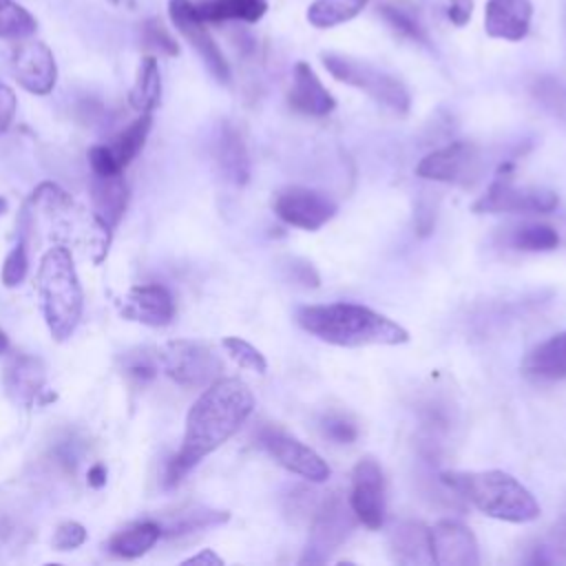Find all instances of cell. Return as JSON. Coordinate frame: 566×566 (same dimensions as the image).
Segmentation results:
<instances>
[{"label":"cell","instance_id":"obj_43","mask_svg":"<svg viewBox=\"0 0 566 566\" xmlns=\"http://www.w3.org/2000/svg\"><path fill=\"white\" fill-rule=\"evenodd\" d=\"M292 279L301 285H305V287H318V283H321L312 263H305V261H294L292 263Z\"/></svg>","mask_w":566,"mask_h":566},{"label":"cell","instance_id":"obj_23","mask_svg":"<svg viewBox=\"0 0 566 566\" xmlns=\"http://www.w3.org/2000/svg\"><path fill=\"white\" fill-rule=\"evenodd\" d=\"M396 562L402 564H433L431 531L422 522H400L389 537Z\"/></svg>","mask_w":566,"mask_h":566},{"label":"cell","instance_id":"obj_47","mask_svg":"<svg viewBox=\"0 0 566 566\" xmlns=\"http://www.w3.org/2000/svg\"><path fill=\"white\" fill-rule=\"evenodd\" d=\"M9 347H11V343H9V336L0 329V356H4L7 352H9Z\"/></svg>","mask_w":566,"mask_h":566},{"label":"cell","instance_id":"obj_15","mask_svg":"<svg viewBox=\"0 0 566 566\" xmlns=\"http://www.w3.org/2000/svg\"><path fill=\"white\" fill-rule=\"evenodd\" d=\"M11 73L31 95H49L57 84V62L53 51L38 40L22 42L13 49Z\"/></svg>","mask_w":566,"mask_h":566},{"label":"cell","instance_id":"obj_12","mask_svg":"<svg viewBox=\"0 0 566 566\" xmlns=\"http://www.w3.org/2000/svg\"><path fill=\"white\" fill-rule=\"evenodd\" d=\"M338 206L332 197L321 190L292 186L281 190L274 197V212L281 221L301 228V230H318L327 221L334 219Z\"/></svg>","mask_w":566,"mask_h":566},{"label":"cell","instance_id":"obj_7","mask_svg":"<svg viewBox=\"0 0 566 566\" xmlns=\"http://www.w3.org/2000/svg\"><path fill=\"white\" fill-rule=\"evenodd\" d=\"M157 360L166 376L181 387H208L221 376L223 369V363L214 349L192 338H175L164 343Z\"/></svg>","mask_w":566,"mask_h":566},{"label":"cell","instance_id":"obj_48","mask_svg":"<svg viewBox=\"0 0 566 566\" xmlns=\"http://www.w3.org/2000/svg\"><path fill=\"white\" fill-rule=\"evenodd\" d=\"M557 232H559V241L566 243V219H564V223H562V230H557Z\"/></svg>","mask_w":566,"mask_h":566},{"label":"cell","instance_id":"obj_20","mask_svg":"<svg viewBox=\"0 0 566 566\" xmlns=\"http://www.w3.org/2000/svg\"><path fill=\"white\" fill-rule=\"evenodd\" d=\"M287 102L294 111L323 117L334 111L336 99L334 95L323 86L318 75L307 62H296L292 71V88L287 93Z\"/></svg>","mask_w":566,"mask_h":566},{"label":"cell","instance_id":"obj_17","mask_svg":"<svg viewBox=\"0 0 566 566\" xmlns=\"http://www.w3.org/2000/svg\"><path fill=\"white\" fill-rule=\"evenodd\" d=\"M122 301V316L142 325L166 327L175 318V298L159 283L133 285Z\"/></svg>","mask_w":566,"mask_h":566},{"label":"cell","instance_id":"obj_5","mask_svg":"<svg viewBox=\"0 0 566 566\" xmlns=\"http://www.w3.org/2000/svg\"><path fill=\"white\" fill-rule=\"evenodd\" d=\"M35 287L42 316L53 340H69L82 318L84 292L73 265L71 250L66 245L57 243L42 254Z\"/></svg>","mask_w":566,"mask_h":566},{"label":"cell","instance_id":"obj_28","mask_svg":"<svg viewBox=\"0 0 566 566\" xmlns=\"http://www.w3.org/2000/svg\"><path fill=\"white\" fill-rule=\"evenodd\" d=\"M161 102V73L155 55H144L135 82L128 91V104L137 113H153Z\"/></svg>","mask_w":566,"mask_h":566},{"label":"cell","instance_id":"obj_33","mask_svg":"<svg viewBox=\"0 0 566 566\" xmlns=\"http://www.w3.org/2000/svg\"><path fill=\"white\" fill-rule=\"evenodd\" d=\"M38 20L15 0H0V40H27L35 33Z\"/></svg>","mask_w":566,"mask_h":566},{"label":"cell","instance_id":"obj_21","mask_svg":"<svg viewBox=\"0 0 566 566\" xmlns=\"http://www.w3.org/2000/svg\"><path fill=\"white\" fill-rule=\"evenodd\" d=\"M91 201L93 212L113 230L128 206V184L124 181L122 172L115 175H93L91 172Z\"/></svg>","mask_w":566,"mask_h":566},{"label":"cell","instance_id":"obj_14","mask_svg":"<svg viewBox=\"0 0 566 566\" xmlns=\"http://www.w3.org/2000/svg\"><path fill=\"white\" fill-rule=\"evenodd\" d=\"M2 385L7 396L22 407H42L55 400V394L46 387L44 363L31 354H13L7 360Z\"/></svg>","mask_w":566,"mask_h":566},{"label":"cell","instance_id":"obj_22","mask_svg":"<svg viewBox=\"0 0 566 566\" xmlns=\"http://www.w3.org/2000/svg\"><path fill=\"white\" fill-rule=\"evenodd\" d=\"M214 161L223 175L226 181L234 184V186H245L250 179V157H248V148L243 144L241 133L230 126L223 124L217 139H214Z\"/></svg>","mask_w":566,"mask_h":566},{"label":"cell","instance_id":"obj_34","mask_svg":"<svg viewBox=\"0 0 566 566\" xmlns=\"http://www.w3.org/2000/svg\"><path fill=\"white\" fill-rule=\"evenodd\" d=\"M223 349L228 352V356L243 369H250V371H256V374H265L268 371V360L265 356L248 340L239 338V336H226L221 340Z\"/></svg>","mask_w":566,"mask_h":566},{"label":"cell","instance_id":"obj_13","mask_svg":"<svg viewBox=\"0 0 566 566\" xmlns=\"http://www.w3.org/2000/svg\"><path fill=\"white\" fill-rule=\"evenodd\" d=\"M349 506L360 524L380 528L385 522V478L374 458H360L352 471Z\"/></svg>","mask_w":566,"mask_h":566},{"label":"cell","instance_id":"obj_3","mask_svg":"<svg viewBox=\"0 0 566 566\" xmlns=\"http://www.w3.org/2000/svg\"><path fill=\"white\" fill-rule=\"evenodd\" d=\"M33 212H40L49 223L51 237L60 245H73L91 256L93 263H102L111 245V228L91 210L82 208L60 186L44 181L29 199Z\"/></svg>","mask_w":566,"mask_h":566},{"label":"cell","instance_id":"obj_26","mask_svg":"<svg viewBox=\"0 0 566 566\" xmlns=\"http://www.w3.org/2000/svg\"><path fill=\"white\" fill-rule=\"evenodd\" d=\"M228 520H230L228 511H217L208 506H186L166 517V522L161 524V537L175 539V537L192 535V533L226 524Z\"/></svg>","mask_w":566,"mask_h":566},{"label":"cell","instance_id":"obj_1","mask_svg":"<svg viewBox=\"0 0 566 566\" xmlns=\"http://www.w3.org/2000/svg\"><path fill=\"white\" fill-rule=\"evenodd\" d=\"M254 396L239 378H217L195 400L186 416L179 451L168 460L164 484L177 486L190 469L228 442L250 418Z\"/></svg>","mask_w":566,"mask_h":566},{"label":"cell","instance_id":"obj_11","mask_svg":"<svg viewBox=\"0 0 566 566\" xmlns=\"http://www.w3.org/2000/svg\"><path fill=\"white\" fill-rule=\"evenodd\" d=\"M557 208V195L546 188L515 186L511 177H497L486 195L475 203V212H553Z\"/></svg>","mask_w":566,"mask_h":566},{"label":"cell","instance_id":"obj_27","mask_svg":"<svg viewBox=\"0 0 566 566\" xmlns=\"http://www.w3.org/2000/svg\"><path fill=\"white\" fill-rule=\"evenodd\" d=\"M161 537V524L153 520L135 522L122 531H117L108 539V551L124 559H135L148 553Z\"/></svg>","mask_w":566,"mask_h":566},{"label":"cell","instance_id":"obj_9","mask_svg":"<svg viewBox=\"0 0 566 566\" xmlns=\"http://www.w3.org/2000/svg\"><path fill=\"white\" fill-rule=\"evenodd\" d=\"M259 444L290 473L305 478L307 482H325L329 478L327 462L301 440L287 436L276 427H263L259 431Z\"/></svg>","mask_w":566,"mask_h":566},{"label":"cell","instance_id":"obj_16","mask_svg":"<svg viewBox=\"0 0 566 566\" xmlns=\"http://www.w3.org/2000/svg\"><path fill=\"white\" fill-rule=\"evenodd\" d=\"M478 148L469 142H451L429 155H424L418 166L416 175L431 181H447V184H469L471 177L478 175Z\"/></svg>","mask_w":566,"mask_h":566},{"label":"cell","instance_id":"obj_50","mask_svg":"<svg viewBox=\"0 0 566 566\" xmlns=\"http://www.w3.org/2000/svg\"><path fill=\"white\" fill-rule=\"evenodd\" d=\"M108 2H113V4H117V2H119V0H108Z\"/></svg>","mask_w":566,"mask_h":566},{"label":"cell","instance_id":"obj_30","mask_svg":"<svg viewBox=\"0 0 566 566\" xmlns=\"http://www.w3.org/2000/svg\"><path fill=\"white\" fill-rule=\"evenodd\" d=\"M369 0H314L307 9V22L316 29H332L356 18Z\"/></svg>","mask_w":566,"mask_h":566},{"label":"cell","instance_id":"obj_42","mask_svg":"<svg viewBox=\"0 0 566 566\" xmlns=\"http://www.w3.org/2000/svg\"><path fill=\"white\" fill-rule=\"evenodd\" d=\"M15 106H18V99H15L13 88L0 80V133H4L9 128V124L13 122Z\"/></svg>","mask_w":566,"mask_h":566},{"label":"cell","instance_id":"obj_36","mask_svg":"<svg viewBox=\"0 0 566 566\" xmlns=\"http://www.w3.org/2000/svg\"><path fill=\"white\" fill-rule=\"evenodd\" d=\"M157 363L159 360L148 349H133L124 354L122 369L130 380L144 385L157 376Z\"/></svg>","mask_w":566,"mask_h":566},{"label":"cell","instance_id":"obj_10","mask_svg":"<svg viewBox=\"0 0 566 566\" xmlns=\"http://www.w3.org/2000/svg\"><path fill=\"white\" fill-rule=\"evenodd\" d=\"M168 15H170L175 29L197 51V55L201 57V62L206 64L210 75L217 82L228 84L230 82V64H228L226 55L221 53L219 44L212 40L206 22L197 18L192 0H168Z\"/></svg>","mask_w":566,"mask_h":566},{"label":"cell","instance_id":"obj_19","mask_svg":"<svg viewBox=\"0 0 566 566\" xmlns=\"http://www.w3.org/2000/svg\"><path fill=\"white\" fill-rule=\"evenodd\" d=\"M533 18L531 0H486L484 31L489 38L520 42L526 38Z\"/></svg>","mask_w":566,"mask_h":566},{"label":"cell","instance_id":"obj_24","mask_svg":"<svg viewBox=\"0 0 566 566\" xmlns=\"http://www.w3.org/2000/svg\"><path fill=\"white\" fill-rule=\"evenodd\" d=\"M522 369L539 380L566 378V332H559L531 349L522 363Z\"/></svg>","mask_w":566,"mask_h":566},{"label":"cell","instance_id":"obj_37","mask_svg":"<svg viewBox=\"0 0 566 566\" xmlns=\"http://www.w3.org/2000/svg\"><path fill=\"white\" fill-rule=\"evenodd\" d=\"M27 272H29V254H27V241L22 237L4 256L0 279L7 287H18L27 279Z\"/></svg>","mask_w":566,"mask_h":566},{"label":"cell","instance_id":"obj_45","mask_svg":"<svg viewBox=\"0 0 566 566\" xmlns=\"http://www.w3.org/2000/svg\"><path fill=\"white\" fill-rule=\"evenodd\" d=\"M223 566V559L212 551V548H203L201 553L184 559V566Z\"/></svg>","mask_w":566,"mask_h":566},{"label":"cell","instance_id":"obj_35","mask_svg":"<svg viewBox=\"0 0 566 566\" xmlns=\"http://www.w3.org/2000/svg\"><path fill=\"white\" fill-rule=\"evenodd\" d=\"M142 44H144V49L159 53V55H168V57L179 55L177 40L170 35V31L164 27V22L159 18H148L142 24Z\"/></svg>","mask_w":566,"mask_h":566},{"label":"cell","instance_id":"obj_8","mask_svg":"<svg viewBox=\"0 0 566 566\" xmlns=\"http://www.w3.org/2000/svg\"><path fill=\"white\" fill-rule=\"evenodd\" d=\"M356 515L340 495H329L321 500L318 509L312 515L310 539L305 546V555L301 564H321L325 562L352 533L356 524Z\"/></svg>","mask_w":566,"mask_h":566},{"label":"cell","instance_id":"obj_41","mask_svg":"<svg viewBox=\"0 0 566 566\" xmlns=\"http://www.w3.org/2000/svg\"><path fill=\"white\" fill-rule=\"evenodd\" d=\"M535 93L551 108H562L566 104V86H562L557 80H539Z\"/></svg>","mask_w":566,"mask_h":566},{"label":"cell","instance_id":"obj_32","mask_svg":"<svg viewBox=\"0 0 566 566\" xmlns=\"http://www.w3.org/2000/svg\"><path fill=\"white\" fill-rule=\"evenodd\" d=\"M509 243L515 250L524 252H548L555 250L562 241L557 228L548 223H522L513 228V232L509 234Z\"/></svg>","mask_w":566,"mask_h":566},{"label":"cell","instance_id":"obj_39","mask_svg":"<svg viewBox=\"0 0 566 566\" xmlns=\"http://www.w3.org/2000/svg\"><path fill=\"white\" fill-rule=\"evenodd\" d=\"M86 542V528L80 522H64L53 533V548L55 551H75Z\"/></svg>","mask_w":566,"mask_h":566},{"label":"cell","instance_id":"obj_44","mask_svg":"<svg viewBox=\"0 0 566 566\" xmlns=\"http://www.w3.org/2000/svg\"><path fill=\"white\" fill-rule=\"evenodd\" d=\"M449 20L455 27H462L469 22L471 13H473V0H449Z\"/></svg>","mask_w":566,"mask_h":566},{"label":"cell","instance_id":"obj_25","mask_svg":"<svg viewBox=\"0 0 566 566\" xmlns=\"http://www.w3.org/2000/svg\"><path fill=\"white\" fill-rule=\"evenodd\" d=\"M195 13L206 24L210 22H256L265 15L268 2L265 0H199L192 2Z\"/></svg>","mask_w":566,"mask_h":566},{"label":"cell","instance_id":"obj_29","mask_svg":"<svg viewBox=\"0 0 566 566\" xmlns=\"http://www.w3.org/2000/svg\"><path fill=\"white\" fill-rule=\"evenodd\" d=\"M150 126H153V115L150 113H139L137 119H133L124 130H119L115 135V139L108 144L117 166L124 170L137 155L139 150L144 148L146 144V137L150 133Z\"/></svg>","mask_w":566,"mask_h":566},{"label":"cell","instance_id":"obj_38","mask_svg":"<svg viewBox=\"0 0 566 566\" xmlns=\"http://www.w3.org/2000/svg\"><path fill=\"white\" fill-rule=\"evenodd\" d=\"M321 429L336 444H349V442H354L358 438L356 424L349 418L340 416V413H327L321 420Z\"/></svg>","mask_w":566,"mask_h":566},{"label":"cell","instance_id":"obj_4","mask_svg":"<svg viewBox=\"0 0 566 566\" xmlns=\"http://www.w3.org/2000/svg\"><path fill=\"white\" fill-rule=\"evenodd\" d=\"M442 482L460 497L471 502L480 513L524 524L539 517V504L533 493L515 480L511 473L489 471H447L440 475Z\"/></svg>","mask_w":566,"mask_h":566},{"label":"cell","instance_id":"obj_46","mask_svg":"<svg viewBox=\"0 0 566 566\" xmlns=\"http://www.w3.org/2000/svg\"><path fill=\"white\" fill-rule=\"evenodd\" d=\"M86 484L91 489H102L106 484V467L102 462H95L86 473Z\"/></svg>","mask_w":566,"mask_h":566},{"label":"cell","instance_id":"obj_31","mask_svg":"<svg viewBox=\"0 0 566 566\" xmlns=\"http://www.w3.org/2000/svg\"><path fill=\"white\" fill-rule=\"evenodd\" d=\"M378 13L380 18L391 27L396 29L398 33L407 35L409 40H416V42H422L427 44V33H424V27L422 22L418 20V13L413 11V7L407 2V0H391V2H382L378 7Z\"/></svg>","mask_w":566,"mask_h":566},{"label":"cell","instance_id":"obj_40","mask_svg":"<svg viewBox=\"0 0 566 566\" xmlns=\"http://www.w3.org/2000/svg\"><path fill=\"white\" fill-rule=\"evenodd\" d=\"M88 166L93 175H115L122 172V168L117 166L113 153L108 146H93L88 148Z\"/></svg>","mask_w":566,"mask_h":566},{"label":"cell","instance_id":"obj_2","mask_svg":"<svg viewBox=\"0 0 566 566\" xmlns=\"http://www.w3.org/2000/svg\"><path fill=\"white\" fill-rule=\"evenodd\" d=\"M296 321L305 332L340 347L402 345L409 340L402 325L356 303L305 305L296 312Z\"/></svg>","mask_w":566,"mask_h":566},{"label":"cell","instance_id":"obj_6","mask_svg":"<svg viewBox=\"0 0 566 566\" xmlns=\"http://www.w3.org/2000/svg\"><path fill=\"white\" fill-rule=\"evenodd\" d=\"M321 60H323L325 69L329 71V75L336 77L338 82H345L354 88L365 91L378 104L387 106L389 111H394L398 115H405L409 111V106H411L409 91L391 73L382 71L365 60H358L352 55H340V53H323Z\"/></svg>","mask_w":566,"mask_h":566},{"label":"cell","instance_id":"obj_49","mask_svg":"<svg viewBox=\"0 0 566 566\" xmlns=\"http://www.w3.org/2000/svg\"><path fill=\"white\" fill-rule=\"evenodd\" d=\"M7 210H9V203H7V199L0 197V217H2Z\"/></svg>","mask_w":566,"mask_h":566},{"label":"cell","instance_id":"obj_18","mask_svg":"<svg viewBox=\"0 0 566 566\" xmlns=\"http://www.w3.org/2000/svg\"><path fill=\"white\" fill-rule=\"evenodd\" d=\"M431 531V555L438 566H478L480 551L475 535L453 520H442Z\"/></svg>","mask_w":566,"mask_h":566}]
</instances>
